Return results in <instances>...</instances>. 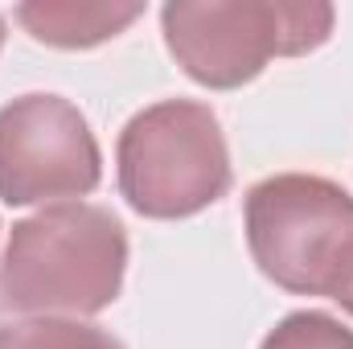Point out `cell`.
<instances>
[{
    "label": "cell",
    "instance_id": "obj_1",
    "mask_svg": "<svg viewBox=\"0 0 353 349\" xmlns=\"http://www.w3.org/2000/svg\"><path fill=\"white\" fill-rule=\"evenodd\" d=\"M123 271L128 230L107 206H46L8 235L0 304L25 317H94L119 300Z\"/></svg>",
    "mask_w": 353,
    "mask_h": 349
},
{
    "label": "cell",
    "instance_id": "obj_7",
    "mask_svg": "<svg viewBox=\"0 0 353 349\" xmlns=\"http://www.w3.org/2000/svg\"><path fill=\"white\" fill-rule=\"evenodd\" d=\"M0 349H123L107 329L70 317H29L0 325Z\"/></svg>",
    "mask_w": 353,
    "mask_h": 349
},
{
    "label": "cell",
    "instance_id": "obj_10",
    "mask_svg": "<svg viewBox=\"0 0 353 349\" xmlns=\"http://www.w3.org/2000/svg\"><path fill=\"white\" fill-rule=\"evenodd\" d=\"M0 50H4V17H0Z\"/></svg>",
    "mask_w": 353,
    "mask_h": 349
},
{
    "label": "cell",
    "instance_id": "obj_8",
    "mask_svg": "<svg viewBox=\"0 0 353 349\" xmlns=\"http://www.w3.org/2000/svg\"><path fill=\"white\" fill-rule=\"evenodd\" d=\"M259 349H353V329H345L329 312H288Z\"/></svg>",
    "mask_w": 353,
    "mask_h": 349
},
{
    "label": "cell",
    "instance_id": "obj_9",
    "mask_svg": "<svg viewBox=\"0 0 353 349\" xmlns=\"http://www.w3.org/2000/svg\"><path fill=\"white\" fill-rule=\"evenodd\" d=\"M333 300H337V304H341V308H345V312H350V317H353V275H350V279H345V288H341V292H337Z\"/></svg>",
    "mask_w": 353,
    "mask_h": 349
},
{
    "label": "cell",
    "instance_id": "obj_2",
    "mask_svg": "<svg viewBox=\"0 0 353 349\" xmlns=\"http://www.w3.org/2000/svg\"><path fill=\"white\" fill-rule=\"evenodd\" d=\"M333 21V4L321 0H173L161 8L169 54L210 90H239L271 58L321 50Z\"/></svg>",
    "mask_w": 353,
    "mask_h": 349
},
{
    "label": "cell",
    "instance_id": "obj_4",
    "mask_svg": "<svg viewBox=\"0 0 353 349\" xmlns=\"http://www.w3.org/2000/svg\"><path fill=\"white\" fill-rule=\"evenodd\" d=\"M115 165L128 206L157 222L201 214L234 181L218 115L193 99H165L136 111L119 132Z\"/></svg>",
    "mask_w": 353,
    "mask_h": 349
},
{
    "label": "cell",
    "instance_id": "obj_3",
    "mask_svg": "<svg viewBox=\"0 0 353 349\" xmlns=\"http://www.w3.org/2000/svg\"><path fill=\"white\" fill-rule=\"evenodd\" d=\"M247 247L267 279L296 296H337L353 275V197L329 177L275 173L251 185Z\"/></svg>",
    "mask_w": 353,
    "mask_h": 349
},
{
    "label": "cell",
    "instance_id": "obj_5",
    "mask_svg": "<svg viewBox=\"0 0 353 349\" xmlns=\"http://www.w3.org/2000/svg\"><path fill=\"white\" fill-rule=\"evenodd\" d=\"M103 181V152L87 115L62 94H21L0 107V201L62 206Z\"/></svg>",
    "mask_w": 353,
    "mask_h": 349
},
{
    "label": "cell",
    "instance_id": "obj_6",
    "mask_svg": "<svg viewBox=\"0 0 353 349\" xmlns=\"http://www.w3.org/2000/svg\"><path fill=\"white\" fill-rule=\"evenodd\" d=\"M144 4H87V0H25L17 4V21L25 33L54 50H90L119 37Z\"/></svg>",
    "mask_w": 353,
    "mask_h": 349
}]
</instances>
